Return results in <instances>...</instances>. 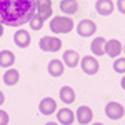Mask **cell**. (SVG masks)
<instances>
[{
  "instance_id": "obj_1",
  "label": "cell",
  "mask_w": 125,
  "mask_h": 125,
  "mask_svg": "<svg viewBox=\"0 0 125 125\" xmlns=\"http://www.w3.org/2000/svg\"><path fill=\"white\" fill-rule=\"evenodd\" d=\"M35 13V0H0V22L7 27H20Z\"/></svg>"
},
{
  "instance_id": "obj_2",
  "label": "cell",
  "mask_w": 125,
  "mask_h": 125,
  "mask_svg": "<svg viewBox=\"0 0 125 125\" xmlns=\"http://www.w3.org/2000/svg\"><path fill=\"white\" fill-rule=\"evenodd\" d=\"M73 29V20L68 15H57L50 20V30L53 33H68Z\"/></svg>"
},
{
  "instance_id": "obj_3",
  "label": "cell",
  "mask_w": 125,
  "mask_h": 125,
  "mask_svg": "<svg viewBox=\"0 0 125 125\" xmlns=\"http://www.w3.org/2000/svg\"><path fill=\"white\" fill-rule=\"evenodd\" d=\"M39 47L40 50H43V52H58L60 48H62V40L58 39V37H42L39 42Z\"/></svg>"
},
{
  "instance_id": "obj_4",
  "label": "cell",
  "mask_w": 125,
  "mask_h": 125,
  "mask_svg": "<svg viewBox=\"0 0 125 125\" xmlns=\"http://www.w3.org/2000/svg\"><path fill=\"white\" fill-rule=\"evenodd\" d=\"M80 67L83 70V73H87V75H95L97 72H98V68H100V65H98V60L94 55H85V57L80 60Z\"/></svg>"
},
{
  "instance_id": "obj_5",
  "label": "cell",
  "mask_w": 125,
  "mask_h": 125,
  "mask_svg": "<svg viewBox=\"0 0 125 125\" xmlns=\"http://www.w3.org/2000/svg\"><path fill=\"white\" fill-rule=\"evenodd\" d=\"M105 115L110 120H118V118H122L125 115V108L118 102H108L105 107Z\"/></svg>"
},
{
  "instance_id": "obj_6",
  "label": "cell",
  "mask_w": 125,
  "mask_h": 125,
  "mask_svg": "<svg viewBox=\"0 0 125 125\" xmlns=\"http://www.w3.org/2000/svg\"><path fill=\"white\" fill-rule=\"evenodd\" d=\"M75 29H77V33L80 35V37H92V35L97 32V25H95L94 20L85 19V20H80Z\"/></svg>"
},
{
  "instance_id": "obj_7",
  "label": "cell",
  "mask_w": 125,
  "mask_h": 125,
  "mask_svg": "<svg viewBox=\"0 0 125 125\" xmlns=\"http://www.w3.org/2000/svg\"><path fill=\"white\" fill-rule=\"evenodd\" d=\"M35 12L43 20L52 17V0H35Z\"/></svg>"
},
{
  "instance_id": "obj_8",
  "label": "cell",
  "mask_w": 125,
  "mask_h": 125,
  "mask_svg": "<svg viewBox=\"0 0 125 125\" xmlns=\"http://www.w3.org/2000/svg\"><path fill=\"white\" fill-rule=\"evenodd\" d=\"M122 50H124V47H122V43L118 42V40L112 39V40H105V45H104V52H105L108 57L112 58H117L120 53H122Z\"/></svg>"
},
{
  "instance_id": "obj_9",
  "label": "cell",
  "mask_w": 125,
  "mask_h": 125,
  "mask_svg": "<svg viewBox=\"0 0 125 125\" xmlns=\"http://www.w3.org/2000/svg\"><path fill=\"white\" fill-rule=\"evenodd\" d=\"M92 118H94V112H92V108L87 105H82L78 107L77 114H75V120H77L80 125H87L92 122Z\"/></svg>"
},
{
  "instance_id": "obj_10",
  "label": "cell",
  "mask_w": 125,
  "mask_h": 125,
  "mask_svg": "<svg viewBox=\"0 0 125 125\" xmlns=\"http://www.w3.org/2000/svg\"><path fill=\"white\" fill-rule=\"evenodd\" d=\"M39 110H40L42 115H52V114L57 110V102H55L52 97H45V98L40 100Z\"/></svg>"
},
{
  "instance_id": "obj_11",
  "label": "cell",
  "mask_w": 125,
  "mask_h": 125,
  "mask_svg": "<svg viewBox=\"0 0 125 125\" xmlns=\"http://www.w3.org/2000/svg\"><path fill=\"white\" fill-rule=\"evenodd\" d=\"M57 120L60 122L62 125H72L75 122V114L67 108V107H63V108H60L57 112Z\"/></svg>"
},
{
  "instance_id": "obj_12",
  "label": "cell",
  "mask_w": 125,
  "mask_h": 125,
  "mask_svg": "<svg viewBox=\"0 0 125 125\" xmlns=\"http://www.w3.org/2000/svg\"><path fill=\"white\" fill-rule=\"evenodd\" d=\"M13 42H15V45L20 48H27L30 45V33L27 30L20 29L15 32V35H13Z\"/></svg>"
},
{
  "instance_id": "obj_13",
  "label": "cell",
  "mask_w": 125,
  "mask_h": 125,
  "mask_svg": "<svg viewBox=\"0 0 125 125\" xmlns=\"http://www.w3.org/2000/svg\"><path fill=\"white\" fill-rule=\"evenodd\" d=\"M62 62H63V65L73 68V67H77V65H78L80 57H78V53L75 52V50H65L63 55H62Z\"/></svg>"
},
{
  "instance_id": "obj_14",
  "label": "cell",
  "mask_w": 125,
  "mask_h": 125,
  "mask_svg": "<svg viewBox=\"0 0 125 125\" xmlns=\"http://www.w3.org/2000/svg\"><path fill=\"white\" fill-rule=\"evenodd\" d=\"M114 9H115V5L112 0H97L95 2V10L100 15H110Z\"/></svg>"
},
{
  "instance_id": "obj_15",
  "label": "cell",
  "mask_w": 125,
  "mask_h": 125,
  "mask_svg": "<svg viewBox=\"0 0 125 125\" xmlns=\"http://www.w3.org/2000/svg\"><path fill=\"white\" fill-rule=\"evenodd\" d=\"M60 10H62V13H65V15H73V13H77L78 10V2L77 0H62L60 2Z\"/></svg>"
},
{
  "instance_id": "obj_16",
  "label": "cell",
  "mask_w": 125,
  "mask_h": 125,
  "mask_svg": "<svg viewBox=\"0 0 125 125\" xmlns=\"http://www.w3.org/2000/svg\"><path fill=\"white\" fill-rule=\"evenodd\" d=\"M47 68H48V73H50L52 77H60V75L63 73V70H65V67H63V62H62V60H57V58L50 60Z\"/></svg>"
},
{
  "instance_id": "obj_17",
  "label": "cell",
  "mask_w": 125,
  "mask_h": 125,
  "mask_svg": "<svg viewBox=\"0 0 125 125\" xmlns=\"http://www.w3.org/2000/svg\"><path fill=\"white\" fill-rule=\"evenodd\" d=\"M60 100L65 104V105H68V104H73L75 102V90L72 88V87H62L60 88Z\"/></svg>"
},
{
  "instance_id": "obj_18",
  "label": "cell",
  "mask_w": 125,
  "mask_h": 125,
  "mask_svg": "<svg viewBox=\"0 0 125 125\" xmlns=\"http://www.w3.org/2000/svg\"><path fill=\"white\" fill-rule=\"evenodd\" d=\"M13 63H15V55L10 50H2L0 52V67L10 68Z\"/></svg>"
},
{
  "instance_id": "obj_19",
  "label": "cell",
  "mask_w": 125,
  "mask_h": 125,
  "mask_svg": "<svg viewBox=\"0 0 125 125\" xmlns=\"http://www.w3.org/2000/svg\"><path fill=\"white\" fill-rule=\"evenodd\" d=\"M19 78H20L19 70H15V68H7V72L3 73V83L12 87V85H15V83L19 82Z\"/></svg>"
},
{
  "instance_id": "obj_20",
  "label": "cell",
  "mask_w": 125,
  "mask_h": 125,
  "mask_svg": "<svg viewBox=\"0 0 125 125\" xmlns=\"http://www.w3.org/2000/svg\"><path fill=\"white\" fill-rule=\"evenodd\" d=\"M104 45H105V39H104V37H97V39H94L92 43H90L92 53H94V55H104V53H105V52H104Z\"/></svg>"
},
{
  "instance_id": "obj_21",
  "label": "cell",
  "mask_w": 125,
  "mask_h": 125,
  "mask_svg": "<svg viewBox=\"0 0 125 125\" xmlns=\"http://www.w3.org/2000/svg\"><path fill=\"white\" fill-rule=\"evenodd\" d=\"M43 22H45V20L42 19L37 12H35V13H33V17L29 20V23H30V27H32V30H40L42 27H43Z\"/></svg>"
},
{
  "instance_id": "obj_22",
  "label": "cell",
  "mask_w": 125,
  "mask_h": 125,
  "mask_svg": "<svg viewBox=\"0 0 125 125\" xmlns=\"http://www.w3.org/2000/svg\"><path fill=\"white\" fill-rule=\"evenodd\" d=\"M114 70L117 73H125V57H117L114 62Z\"/></svg>"
},
{
  "instance_id": "obj_23",
  "label": "cell",
  "mask_w": 125,
  "mask_h": 125,
  "mask_svg": "<svg viewBox=\"0 0 125 125\" xmlns=\"http://www.w3.org/2000/svg\"><path fill=\"white\" fill-rule=\"evenodd\" d=\"M9 114L5 112V110H2L0 108V125H9Z\"/></svg>"
},
{
  "instance_id": "obj_24",
  "label": "cell",
  "mask_w": 125,
  "mask_h": 125,
  "mask_svg": "<svg viewBox=\"0 0 125 125\" xmlns=\"http://www.w3.org/2000/svg\"><path fill=\"white\" fill-rule=\"evenodd\" d=\"M117 9L120 13H125V0H117Z\"/></svg>"
},
{
  "instance_id": "obj_25",
  "label": "cell",
  "mask_w": 125,
  "mask_h": 125,
  "mask_svg": "<svg viewBox=\"0 0 125 125\" xmlns=\"http://www.w3.org/2000/svg\"><path fill=\"white\" fill-rule=\"evenodd\" d=\"M5 102V95H3V92L0 90V107H2V104Z\"/></svg>"
},
{
  "instance_id": "obj_26",
  "label": "cell",
  "mask_w": 125,
  "mask_h": 125,
  "mask_svg": "<svg viewBox=\"0 0 125 125\" xmlns=\"http://www.w3.org/2000/svg\"><path fill=\"white\" fill-rule=\"evenodd\" d=\"M2 35H3V23L0 22V37H2Z\"/></svg>"
},
{
  "instance_id": "obj_27",
  "label": "cell",
  "mask_w": 125,
  "mask_h": 125,
  "mask_svg": "<svg viewBox=\"0 0 125 125\" xmlns=\"http://www.w3.org/2000/svg\"><path fill=\"white\" fill-rule=\"evenodd\" d=\"M120 85H122V88H124V90H125V77L122 78V80H120Z\"/></svg>"
},
{
  "instance_id": "obj_28",
  "label": "cell",
  "mask_w": 125,
  "mask_h": 125,
  "mask_svg": "<svg viewBox=\"0 0 125 125\" xmlns=\"http://www.w3.org/2000/svg\"><path fill=\"white\" fill-rule=\"evenodd\" d=\"M45 125H58V124H53V122H48V124H45Z\"/></svg>"
},
{
  "instance_id": "obj_29",
  "label": "cell",
  "mask_w": 125,
  "mask_h": 125,
  "mask_svg": "<svg viewBox=\"0 0 125 125\" xmlns=\"http://www.w3.org/2000/svg\"><path fill=\"white\" fill-rule=\"evenodd\" d=\"M92 125H104V124H100V122H95V124H92Z\"/></svg>"
},
{
  "instance_id": "obj_30",
  "label": "cell",
  "mask_w": 125,
  "mask_h": 125,
  "mask_svg": "<svg viewBox=\"0 0 125 125\" xmlns=\"http://www.w3.org/2000/svg\"><path fill=\"white\" fill-rule=\"evenodd\" d=\"M124 52H125V45H124Z\"/></svg>"
}]
</instances>
